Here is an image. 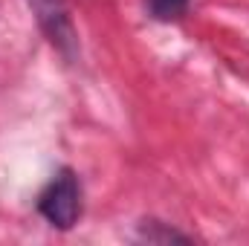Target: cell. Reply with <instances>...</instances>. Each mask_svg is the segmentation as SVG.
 <instances>
[{
	"instance_id": "3957f363",
	"label": "cell",
	"mask_w": 249,
	"mask_h": 246,
	"mask_svg": "<svg viewBox=\"0 0 249 246\" xmlns=\"http://www.w3.org/2000/svg\"><path fill=\"white\" fill-rule=\"evenodd\" d=\"M139 238L148 241V244H174V241H177V244H186L188 241L186 235L168 229V226L160 223V220H145V223L139 226Z\"/></svg>"
},
{
	"instance_id": "7a4b0ae2",
	"label": "cell",
	"mask_w": 249,
	"mask_h": 246,
	"mask_svg": "<svg viewBox=\"0 0 249 246\" xmlns=\"http://www.w3.org/2000/svg\"><path fill=\"white\" fill-rule=\"evenodd\" d=\"M38 23L44 26V32L50 35L53 44H58L64 53L75 44L72 35V23H70V12H67V0H29Z\"/></svg>"
},
{
	"instance_id": "277c9868",
	"label": "cell",
	"mask_w": 249,
	"mask_h": 246,
	"mask_svg": "<svg viewBox=\"0 0 249 246\" xmlns=\"http://www.w3.org/2000/svg\"><path fill=\"white\" fill-rule=\"evenodd\" d=\"M188 9V0H148V12L157 20H180Z\"/></svg>"
},
{
	"instance_id": "6da1fadb",
	"label": "cell",
	"mask_w": 249,
	"mask_h": 246,
	"mask_svg": "<svg viewBox=\"0 0 249 246\" xmlns=\"http://www.w3.org/2000/svg\"><path fill=\"white\" fill-rule=\"evenodd\" d=\"M38 211L55 226L72 229L81 214V183L72 168H61L38 197Z\"/></svg>"
}]
</instances>
